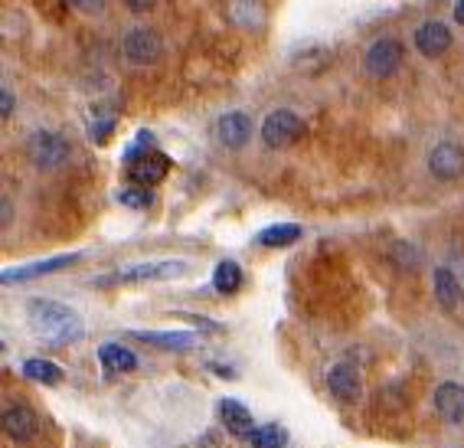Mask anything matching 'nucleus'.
I'll return each instance as SVG.
<instances>
[{"label": "nucleus", "mask_w": 464, "mask_h": 448, "mask_svg": "<svg viewBox=\"0 0 464 448\" xmlns=\"http://www.w3.org/2000/svg\"><path fill=\"white\" fill-rule=\"evenodd\" d=\"M125 4L134 10V14H148V10L154 7V4H158V0H125Z\"/></svg>", "instance_id": "28"}, {"label": "nucleus", "mask_w": 464, "mask_h": 448, "mask_svg": "<svg viewBox=\"0 0 464 448\" xmlns=\"http://www.w3.org/2000/svg\"><path fill=\"white\" fill-rule=\"evenodd\" d=\"M249 134H252V118L246 115V112H226V115L216 122V141L229 151L246 148Z\"/></svg>", "instance_id": "9"}, {"label": "nucleus", "mask_w": 464, "mask_h": 448, "mask_svg": "<svg viewBox=\"0 0 464 448\" xmlns=\"http://www.w3.org/2000/svg\"><path fill=\"white\" fill-rule=\"evenodd\" d=\"M187 275V262L170 258V262H141L118 272V282H164V278H180Z\"/></svg>", "instance_id": "7"}, {"label": "nucleus", "mask_w": 464, "mask_h": 448, "mask_svg": "<svg viewBox=\"0 0 464 448\" xmlns=\"http://www.w3.org/2000/svg\"><path fill=\"white\" fill-rule=\"evenodd\" d=\"M429 170L439 180H458L464 174V148L455 141H441L431 148L429 154Z\"/></svg>", "instance_id": "6"}, {"label": "nucleus", "mask_w": 464, "mask_h": 448, "mask_svg": "<svg viewBox=\"0 0 464 448\" xmlns=\"http://www.w3.org/2000/svg\"><path fill=\"white\" fill-rule=\"evenodd\" d=\"M448 46H451V30L439 20H429V24L415 26V50L422 53V56L435 59V56H445Z\"/></svg>", "instance_id": "11"}, {"label": "nucleus", "mask_w": 464, "mask_h": 448, "mask_svg": "<svg viewBox=\"0 0 464 448\" xmlns=\"http://www.w3.org/2000/svg\"><path fill=\"white\" fill-rule=\"evenodd\" d=\"M4 432H7L14 442H30L36 439V432H40V419L30 406H10L4 409Z\"/></svg>", "instance_id": "13"}, {"label": "nucleus", "mask_w": 464, "mask_h": 448, "mask_svg": "<svg viewBox=\"0 0 464 448\" xmlns=\"http://www.w3.org/2000/svg\"><path fill=\"white\" fill-rule=\"evenodd\" d=\"M26 315H30V324H34V331L40 334L43 341L72 344L85 334L82 317L75 315L69 305H59V301L34 298L26 305Z\"/></svg>", "instance_id": "1"}, {"label": "nucleus", "mask_w": 464, "mask_h": 448, "mask_svg": "<svg viewBox=\"0 0 464 448\" xmlns=\"http://www.w3.org/2000/svg\"><path fill=\"white\" fill-rule=\"evenodd\" d=\"M118 200H121L128 209H148L150 203H154V193H150L148 187H141V183H131V187H125V190L118 193Z\"/></svg>", "instance_id": "24"}, {"label": "nucleus", "mask_w": 464, "mask_h": 448, "mask_svg": "<svg viewBox=\"0 0 464 448\" xmlns=\"http://www.w3.org/2000/svg\"><path fill=\"white\" fill-rule=\"evenodd\" d=\"M301 239V226L298 223H275L268 226V229H262L258 233V246H268V249H285V246H291V242Z\"/></svg>", "instance_id": "19"}, {"label": "nucleus", "mask_w": 464, "mask_h": 448, "mask_svg": "<svg viewBox=\"0 0 464 448\" xmlns=\"http://www.w3.org/2000/svg\"><path fill=\"white\" fill-rule=\"evenodd\" d=\"M30 158L40 170H59L69 161V141L56 131H36L30 138Z\"/></svg>", "instance_id": "5"}, {"label": "nucleus", "mask_w": 464, "mask_h": 448, "mask_svg": "<svg viewBox=\"0 0 464 448\" xmlns=\"http://www.w3.org/2000/svg\"><path fill=\"white\" fill-rule=\"evenodd\" d=\"M431 285H435V298H439V305L445 307V311H455L464 301V285L451 268H445V266L435 268V272H431Z\"/></svg>", "instance_id": "15"}, {"label": "nucleus", "mask_w": 464, "mask_h": 448, "mask_svg": "<svg viewBox=\"0 0 464 448\" xmlns=\"http://www.w3.org/2000/svg\"><path fill=\"white\" fill-rule=\"evenodd\" d=\"M24 374L30 376V380H36V383H46V386H56L59 380H63V370H59L53 360H26L24 364Z\"/></svg>", "instance_id": "23"}, {"label": "nucleus", "mask_w": 464, "mask_h": 448, "mask_svg": "<svg viewBox=\"0 0 464 448\" xmlns=\"http://www.w3.org/2000/svg\"><path fill=\"white\" fill-rule=\"evenodd\" d=\"M111 128H115V115H105L99 122V125H92V138H95V141L102 144L108 138V131H111Z\"/></svg>", "instance_id": "25"}, {"label": "nucleus", "mask_w": 464, "mask_h": 448, "mask_svg": "<svg viewBox=\"0 0 464 448\" xmlns=\"http://www.w3.org/2000/svg\"><path fill=\"white\" fill-rule=\"evenodd\" d=\"M455 20L458 24H464V0H458L455 4Z\"/></svg>", "instance_id": "29"}, {"label": "nucleus", "mask_w": 464, "mask_h": 448, "mask_svg": "<svg viewBox=\"0 0 464 448\" xmlns=\"http://www.w3.org/2000/svg\"><path fill=\"white\" fill-rule=\"evenodd\" d=\"M249 442L252 448H282L288 442V432L282 425H258V429L249 432Z\"/></svg>", "instance_id": "22"}, {"label": "nucleus", "mask_w": 464, "mask_h": 448, "mask_svg": "<svg viewBox=\"0 0 464 448\" xmlns=\"http://www.w3.org/2000/svg\"><path fill=\"white\" fill-rule=\"evenodd\" d=\"M99 360H102V366H105L108 374H128V370H134V366H138L134 354L128 347H121V344H102Z\"/></svg>", "instance_id": "18"}, {"label": "nucleus", "mask_w": 464, "mask_h": 448, "mask_svg": "<svg viewBox=\"0 0 464 448\" xmlns=\"http://www.w3.org/2000/svg\"><path fill=\"white\" fill-rule=\"evenodd\" d=\"M301 134H304V122H301L291 108H278V112H272V115L262 122V144H266V148H275V151L291 148Z\"/></svg>", "instance_id": "2"}, {"label": "nucleus", "mask_w": 464, "mask_h": 448, "mask_svg": "<svg viewBox=\"0 0 464 448\" xmlns=\"http://www.w3.org/2000/svg\"><path fill=\"white\" fill-rule=\"evenodd\" d=\"M242 285V268L232 262V258H223L219 266L213 268V288L219 295H236Z\"/></svg>", "instance_id": "21"}, {"label": "nucleus", "mask_w": 464, "mask_h": 448, "mask_svg": "<svg viewBox=\"0 0 464 448\" xmlns=\"http://www.w3.org/2000/svg\"><path fill=\"white\" fill-rule=\"evenodd\" d=\"M327 390L340 399V403H357L360 393H363V383H360V370L350 360H340L331 366L327 374Z\"/></svg>", "instance_id": "8"}, {"label": "nucleus", "mask_w": 464, "mask_h": 448, "mask_svg": "<svg viewBox=\"0 0 464 448\" xmlns=\"http://www.w3.org/2000/svg\"><path fill=\"white\" fill-rule=\"evenodd\" d=\"M0 115H4V118H10V115H14V95H10V89H7V85H4V89H0Z\"/></svg>", "instance_id": "27"}, {"label": "nucleus", "mask_w": 464, "mask_h": 448, "mask_svg": "<svg viewBox=\"0 0 464 448\" xmlns=\"http://www.w3.org/2000/svg\"><path fill=\"white\" fill-rule=\"evenodd\" d=\"M402 43L392 40V36H382V40H376L370 50H366L363 56V66L366 73L373 75V79H390V75L399 73V66H402Z\"/></svg>", "instance_id": "4"}, {"label": "nucleus", "mask_w": 464, "mask_h": 448, "mask_svg": "<svg viewBox=\"0 0 464 448\" xmlns=\"http://www.w3.org/2000/svg\"><path fill=\"white\" fill-rule=\"evenodd\" d=\"M431 403H435V413L445 419V423L458 425L464 423V386L455 380L441 383L439 390H435V396H431Z\"/></svg>", "instance_id": "12"}, {"label": "nucleus", "mask_w": 464, "mask_h": 448, "mask_svg": "<svg viewBox=\"0 0 464 448\" xmlns=\"http://www.w3.org/2000/svg\"><path fill=\"white\" fill-rule=\"evenodd\" d=\"M75 262H79V252H69V256H56V258H43V262H30V266L7 268V272L0 275V282L20 285V282H30V278H40V275L59 272V268H66V266H75Z\"/></svg>", "instance_id": "10"}, {"label": "nucleus", "mask_w": 464, "mask_h": 448, "mask_svg": "<svg viewBox=\"0 0 464 448\" xmlns=\"http://www.w3.org/2000/svg\"><path fill=\"white\" fill-rule=\"evenodd\" d=\"M72 7H79L82 14H102L105 10V0H69Z\"/></svg>", "instance_id": "26"}, {"label": "nucleus", "mask_w": 464, "mask_h": 448, "mask_svg": "<svg viewBox=\"0 0 464 448\" xmlns=\"http://www.w3.org/2000/svg\"><path fill=\"white\" fill-rule=\"evenodd\" d=\"M229 17L236 26H262L266 17V4L262 0H229Z\"/></svg>", "instance_id": "20"}, {"label": "nucleus", "mask_w": 464, "mask_h": 448, "mask_svg": "<svg viewBox=\"0 0 464 448\" xmlns=\"http://www.w3.org/2000/svg\"><path fill=\"white\" fill-rule=\"evenodd\" d=\"M121 50H125V59L131 66H150V63H158L160 50H164V43H160L158 30H150V26H134L128 30L125 40H121Z\"/></svg>", "instance_id": "3"}, {"label": "nucleus", "mask_w": 464, "mask_h": 448, "mask_svg": "<svg viewBox=\"0 0 464 448\" xmlns=\"http://www.w3.org/2000/svg\"><path fill=\"white\" fill-rule=\"evenodd\" d=\"M219 423L226 425L229 435H239V439H249V432L256 429V425H252V413L232 396L219 399Z\"/></svg>", "instance_id": "16"}, {"label": "nucleus", "mask_w": 464, "mask_h": 448, "mask_svg": "<svg viewBox=\"0 0 464 448\" xmlns=\"http://www.w3.org/2000/svg\"><path fill=\"white\" fill-rule=\"evenodd\" d=\"M170 167H174V161L167 158V154L150 151V154H144V158H138L131 164V180L141 183V187H154V183H160L170 174Z\"/></svg>", "instance_id": "14"}, {"label": "nucleus", "mask_w": 464, "mask_h": 448, "mask_svg": "<svg viewBox=\"0 0 464 448\" xmlns=\"http://www.w3.org/2000/svg\"><path fill=\"white\" fill-rule=\"evenodd\" d=\"M134 337L164 350H187L197 344V334L190 331H134Z\"/></svg>", "instance_id": "17"}]
</instances>
